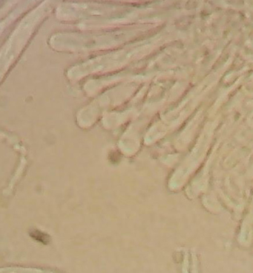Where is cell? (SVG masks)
<instances>
[{"instance_id": "cell-1", "label": "cell", "mask_w": 253, "mask_h": 273, "mask_svg": "<svg viewBox=\"0 0 253 273\" xmlns=\"http://www.w3.org/2000/svg\"><path fill=\"white\" fill-rule=\"evenodd\" d=\"M31 237H33L34 238H35L36 240H39L40 242H44V240H46V237L42 233L39 232L38 231H34L33 232L31 233Z\"/></svg>"}]
</instances>
